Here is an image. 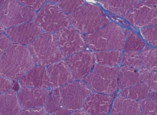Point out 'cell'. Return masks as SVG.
<instances>
[{"label": "cell", "instance_id": "cell-1", "mask_svg": "<svg viewBox=\"0 0 157 115\" xmlns=\"http://www.w3.org/2000/svg\"><path fill=\"white\" fill-rule=\"evenodd\" d=\"M35 64L27 46L13 45L0 58V76L12 80L19 79Z\"/></svg>", "mask_w": 157, "mask_h": 115}, {"label": "cell", "instance_id": "cell-2", "mask_svg": "<svg viewBox=\"0 0 157 115\" xmlns=\"http://www.w3.org/2000/svg\"><path fill=\"white\" fill-rule=\"evenodd\" d=\"M35 64L48 66L64 58L53 34L42 33L27 45Z\"/></svg>", "mask_w": 157, "mask_h": 115}, {"label": "cell", "instance_id": "cell-3", "mask_svg": "<svg viewBox=\"0 0 157 115\" xmlns=\"http://www.w3.org/2000/svg\"><path fill=\"white\" fill-rule=\"evenodd\" d=\"M51 93L63 107L71 112L82 108L91 91L86 83L72 81L53 89Z\"/></svg>", "mask_w": 157, "mask_h": 115}, {"label": "cell", "instance_id": "cell-4", "mask_svg": "<svg viewBox=\"0 0 157 115\" xmlns=\"http://www.w3.org/2000/svg\"><path fill=\"white\" fill-rule=\"evenodd\" d=\"M34 22L46 33H56L71 25L68 16L52 2L45 3L36 13Z\"/></svg>", "mask_w": 157, "mask_h": 115}, {"label": "cell", "instance_id": "cell-5", "mask_svg": "<svg viewBox=\"0 0 157 115\" xmlns=\"http://www.w3.org/2000/svg\"><path fill=\"white\" fill-rule=\"evenodd\" d=\"M118 72L112 68L96 67L86 77V83L97 92L108 95L114 94L118 88Z\"/></svg>", "mask_w": 157, "mask_h": 115}, {"label": "cell", "instance_id": "cell-6", "mask_svg": "<svg viewBox=\"0 0 157 115\" xmlns=\"http://www.w3.org/2000/svg\"><path fill=\"white\" fill-rule=\"evenodd\" d=\"M36 14L19 2L4 1L0 5V26L6 29L31 22Z\"/></svg>", "mask_w": 157, "mask_h": 115}, {"label": "cell", "instance_id": "cell-7", "mask_svg": "<svg viewBox=\"0 0 157 115\" xmlns=\"http://www.w3.org/2000/svg\"><path fill=\"white\" fill-rule=\"evenodd\" d=\"M53 35L64 57L82 51L85 48L81 33L73 27H68Z\"/></svg>", "mask_w": 157, "mask_h": 115}, {"label": "cell", "instance_id": "cell-8", "mask_svg": "<svg viewBox=\"0 0 157 115\" xmlns=\"http://www.w3.org/2000/svg\"><path fill=\"white\" fill-rule=\"evenodd\" d=\"M5 34L12 43L28 44L42 33V30L34 22H30L6 29Z\"/></svg>", "mask_w": 157, "mask_h": 115}, {"label": "cell", "instance_id": "cell-9", "mask_svg": "<svg viewBox=\"0 0 157 115\" xmlns=\"http://www.w3.org/2000/svg\"><path fill=\"white\" fill-rule=\"evenodd\" d=\"M50 93L47 89L21 87L17 95L21 107L25 109L44 106Z\"/></svg>", "mask_w": 157, "mask_h": 115}, {"label": "cell", "instance_id": "cell-10", "mask_svg": "<svg viewBox=\"0 0 157 115\" xmlns=\"http://www.w3.org/2000/svg\"><path fill=\"white\" fill-rule=\"evenodd\" d=\"M64 61L75 80L86 77L90 72L93 65L91 54L85 51H82L68 56Z\"/></svg>", "mask_w": 157, "mask_h": 115}, {"label": "cell", "instance_id": "cell-11", "mask_svg": "<svg viewBox=\"0 0 157 115\" xmlns=\"http://www.w3.org/2000/svg\"><path fill=\"white\" fill-rule=\"evenodd\" d=\"M47 69L49 86L51 89L59 88L74 79L70 69L64 60L52 64Z\"/></svg>", "mask_w": 157, "mask_h": 115}, {"label": "cell", "instance_id": "cell-12", "mask_svg": "<svg viewBox=\"0 0 157 115\" xmlns=\"http://www.w3.org/2000/svg\"><path fill=\"white\" fill-rule=\"evenodd\" d=\"M112 102L110 95L96 92L90 94L82 108L91 115H107Z\"/></svg>", "mask_w": 157, "mask_h": 115}, {"label": "cell", "instance_id": "cell-13", "mask_svg": "<svg viewBox=\"0 0 157 115\" xmlns=\"http://www.w3.org/2000/svg\"><path fill=\"white\" fill-rule=\"evenodd\" d=\"M21 87L47 89L49 82L47 68L45 66H35L18 81Z\"/></svg>", "mask_w": 157, "mask_h": 115}, {"label": "cell", "instance_id": "cell-14", "mask_svg": "<svg viewBox=\"0 0 157 115\" xmlns=\"http://www.w3.org/2000/svg\"><path fill=\"white\" fill-rule=\"evenodd\" d=\"M110 115H142L140 103L137 101L121 95L114 99Z\"/></svg>", "mask_w": 157, "mask_h": 115}, {"label": "cell", "instance_id": "cell-15", "mask_svg": "<svg viewBox=\"0 0 157 115\" xmlns=\"http://www.w3.org/2000/svg\"><path fill=\"white\" fill-rule=\"evenodd\" d=\"M21 108L15 91L12 89L0 94V115H18Z\"/></svg>", "mask_w": 157, "mask_h": 115}, {"label": "cell", "instance_id": "cell-16", "mask_svg": "<svg viewBox=\"0 0 157 115\" xmlns=\"http://www.w3.org/2000/svg\"><path fill=\"white\" fill-rule=\"evenodd\" d=\"M138 72L127 68H122L118 72V86L122 90L140 83Z\"/></svg>", "mask_w": 157, "mask_h": 115}, {"label": "cell", "instance_id": "cell-17", "mask_svg": "<svg viewBox=\"0 0 157 115\" xmlns=\"http://www.w3.org/2000/svg\"><path fill=\"white\" fill-rule=\"evenodd\" d=\"M151 91L143 83L140 82L121 90L120 95L136 101L148 98Z\"/></svg>", "mask_w": 157, "mask_h": 115}, {"label": "cell", "instance_id": "cell-18", "mask_svg": "<svg viewBox=\"0 0 157 115\" xmlns=\"http://www.w3.org/2000/svg\"><path fill=\"white\" fill-rule=\"evenodd\" d=\"M47 113L53 115H69L71 111L63 107L51 92L44 105Z\"/></svg>", "mask_w": 157, "mask_h": 115}, {"label": "cell", "instance_id": "cell-19", "mask_svg": "<svg viewBox=\"0 0 157 115\" xmlns=\"http://www.w3.org/2000/svg\"><path fill=\"white\" fill-rule=\"evenodd\" d=\"M141 82L145 85L151 91H157V74L156 72L151 71L142 69L139 71Z\"/></svg>", "mask_w": 157, "mask_h": 115}, {"label": "cell", "instance_id": "cell-20", "mask_svg": "<svg viewBox=\"0 0 157 115\" xmlns=\"http://www.w3.org/2000/svg\"><path fill=\"white\" fill-rule=\"evenodd\" d=\"M84 2L82 0H60L57 2L56 5L64 13L70 14L82 6Z\"/></svg>", "mask_w": 157, "mask_h": 115}, {"label": "cell", "instance_id": "cell-21", "mask_svg": "<svg viewBox=\"0 0 157 115\" xmlns=\"http://www.w3.org/2000/svg\"><path fill=\"white\" fill-rule=\"evenodd\" d=\"M139 103L142 115H157L156 102L147 98L140 100Z\"/></svg>", "mask_w": 157, "mask_h": 115}, {"label": "cell", "instance_id": "cell-22", "mask_svg": "<svg viewBox=\"0 0 157 115\" xmlns=\"http://www.w3.org/2000/svg\"><path fill=\"white\" fill-rule=\"evenodd\" d=\"M13 45V43L5 34L0 33V58Z\"/></svg>", "mask_w": 157, "mask_h": 115}, {"label": "cell", "instance_id": "cell-23", "mask_svg": "<svg viewBox=\"0 0 157 115\" xmlns=\"http://www.w3.org/2000/svg\"><path fill=\"white\" fill-rule=\"evenodd\" d=\"M22 5L35 11L39 10L45 4L44 0H25L19 1Z\"/></svg>", "mask_w": 157, "mask_h": 115}, {"label": "cell", "instance_id": "cell-24", "mask_svg": "<svg viewBox=\"0 0 157 115\" xmlns=\"http://www.w3.org/2000/svg\"><path fill=\"white\" fill-rule=\"evenodd\" d=\"M44 107H39L25 109L21 110L18 115H47Z\"/></svg>", "mask_w": 157, "mask_h": 115}, {"label": "cell", "instance_id": "cell-25", "mask_svg": "<svg viewBox=\"0 0 157 115\" xmlns=\"http://www.w3.org/2000/svg\"><path fill=\"white\" fill-rule=\"evenodd\" d=\"M14 85L12 80L0 76V94L12 89Z\"/></svg>", "mask_w": 157, "mask_h": 115}, {"label": "cell", "instance_id": "cell-26", "mask_svg": "<svg viewBox=\"0 0 157 115\" xmlns=\"http://www.w3.org/2000/svg\"><path fill=\"white\" fill-rule=\"evenodd\" d=\"M69 115H91L83 110H78L70 113Z\"/></svg>", "mask_w": 157, "mask_h": 115}, {"label": "cell", "instance_id": "cell-27", "mask_svg": "<svg viewBox=\"0 0 157 115\" xmlns=\"http://www.w3.org/2000/svg\"><path fill=\"white\" fill-rule=\"evenodd\" d=\"M150 96V98L151 99L156 102L157 96L156 92H154L152 93L151 94Z\"/></svg>", "mask_w": 157, "mask_h": 115}, {"label": "cell", "instance_id": "cell-28", "mask_svg": "<svg viewBox=\"0 0 157 115\" xmlns=\"http://www.w3.org/2000/svg\"></svg>", "mask_w": 157, "mask_h": 115}]
</instances>
